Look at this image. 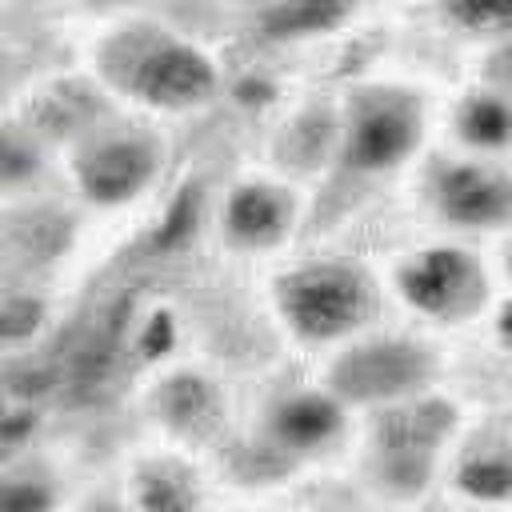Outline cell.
Segmentation results:
<instances>
[{"label":"cell","mask_w":512,"mask_h":512,"mask_svg":"<svg viewBox=\"0 0 512 512\" xmlns=\"http://www.w3.org/2000/svg\"><path fill=\"white\" fill-rule=\"evenodd\" d=\"M100 72L116 92L156 112L200 108L220 84V72L200 44L156 24H132L108 36L100 48Z\"/></svg>","instance_id":"obj_1"},{"label":"cell","mask_w":512,"mask_h":512,"mask_svg":"<svg viewBox=\"0 0 512 512\" xmlns=\"http://www.w3.org/2000/svg\"><path fill=\"white\" fill-rule=\"evenodd\" d=\"M276 312L304 344H348L376 316V284L352 260H304L276 280Z\"/></svg>","instance_id":"obj_2"},{"label":"cell","mask_w":512,"mask_h":512,"mask_svg":"<svg viewBox=\"0 0 512 512\" xmlns=\"http://www.w3.org/2000/svg\"><path fill=\"white\" fill-rule=\"evenodd\" d=\"M424 140V104L392 84L352 92L340 116V160L356 176H388L416 156Z\"/></svg>","instance_id":"obj_3"},{"label":"cell","mask_w":512,"mask_h":512,"mask_svg":"<svg viewBox=\"0 0 512 512\" xmlns=\"http://www.w3.org/2000/svg\"><path fill=\"white\" fill-rule=\"evenodd\" d=\"M436 372L432 348L412 336H364L348 340L328 368V392L348 404L392 408L416 400Z\"/></svg>","instance_id":"obj_4"},{"label":"cell","mask_w":512,"mask_h":512,"mask_svg":"<svg viewBox=\"0 0 512 512\" xmlns=\"http://www.w3.org/2000/svg\"><path fill=\"white\" fill-rule=\"evenodd\" d=\"M452 424H456L452 408L428 396L380 408L376 432H372V464H376L380 488L400 500H412L416 492H424L436 452L452 432Z\"/></svg>","instance_id":"obj_5"},{"label":"cell","mask_w":512,"mask_h":512,"mask_svg":"<svg viewBox=\"0 0 512 512\" xmlns=\"http://www.w3.org/2000/svg\"><path fill=\"white\" fill-rule=\"evenodd\" d=\"M160 140L144 128H104L80 140L72 156V180L96 208H120L148 192L160 176Z\"/></svg>","instance_id":"obj_6"},{"label":"cell","mask_w":512,"mask_h":512,"mask_svg":"<svg viewBox=\"0 0 512 512\" xmlns=\"http://www.w3.org/2000/svg\"><path fill=\"white\" fill-rule=\"evenodd\" d=\"M396 292L412 312L440 324H456L484 308L488 280L480 260L468 248L436 244V248L412 252L396 268Z\"/></svg>","instance_id":"obj_7"},{"label":"cell","mask_w":512,"mask_h":512,"mask_svg":"<svg viewBox=\"0 0 512 512\" xmlns=\"http://www.w3.org/2000/svg\"><path fill=\"white\" fill-rule=\"evenodd\" d=\"M432 208L464 232L512 224V172L488 160H448L432 172Z\"/></svg>","instance_id":"obj_8"},{"label":"cell","mask_w":512,"mask_h":512,"mask_svg":"<svg viewBox=\"0 0 512 512\" xmlns=\"http://www.w3.org/2000/svg\"><path fill=\"white\" fill-rule=\"evenodd\" d=\"M296 228V196L276 180H240L224 208L220 232L236 252H272Z\"/></svg>","instance_id":"obj_9"},{"label":"cell","mask_w":512,"mask_h":512,"mask_svg":"<svg viewBox=\"0 0 512 512\" xmlns=\"http://www.w3.org/2000/svg\"><path fill=\"white\" fill-rule=\"evenodd\" d=\"M264 436L288 456H316L344 436V404L328 388H296L272 400Z\"/></svg>","instance_id":"obj_10"},{"label":"cell","mask_w":512,"mask_h":512,"mask_svg":"<svg viewBox=\"0 0 512 512\" xmlns=\"http://www.w3.org/2000/svg\"><path fill=\"white\" fill-rule=\"evenodd\" d=\"M356 0H268L260 8V32L272 40H304L340 28Z\"/></svg>","instance_id":"obj_11"},{"label":"cell","mask_w":512,"mask_h":512,"mask_svg":"<svg viewBox=\"0 0 512 512\" xmlns=\"http://www.w3.org/2000/svg\"><path fill=\"white\" fill-rule=\"evenodd\" d=\"M456 136L476 152L512 148V96L504 92H472L456 108Z\"/></svg>","instance_id":"obj_12"},{"label":"cell","mask_w":512,"mask_h":512,"mask_svg":"<svg viewBox=\"0 0 512 512\" xmlns=\"http://www.w3.org/2000/svg\"><path fill=\"white\" fill-rule=\"evenodd\" d=\"M160 412L176 432L188 436H204L208 428H216L220 420V400L216 388L200 376H172L160 392Z\"/></svg>","instance_id":"obj_13"},{"label":"cell","mask_w":512,"mask_h":512,"mask_svg":"<svg viewBox=\"0 0 512 512\" xmlns=\"http://www.w3.org/2000/svg\"><path fill=\"white\" fill-rule=\"evenodd\" d=\"M136 504L140 512H196L200 488L184 464H144L136 472Z\"/></svg>","instance_id":"obj_14"},{"label":"cell","mask_w":512,"mask_h":512,"mask_svg":"<svg viewBox=\"0 0 512 512\" xmlns=\"http://www.w3.org/2000/svg\"><path fill=\"white\" fill-rule=\"evenodd\" d=\"M440 12L472 40L512 44V0H440Z\"/></svg>","instance_id":"obj_15"},{"label":"cell","mask_w":512,"mask_h":512,"mask_svg":"<svg viewBox=\"0 0 512 512\" xmlns=\"http://www.w3.org/2000/svg\"><path fill=\"white\" fill-rule=\"evenodd\" d=\"M460 488L476 500L512 496V452L508 448H476L460 464Z\"/></svg>","instance_id":"obj_16"},{"label":"cell","mask_w":512,"mask_h":512,"mask_svg":"<svg viewBox=\"0 0 512 512\" xmlns=\"http://www.w3.org/2000/svg\"><path fill=\"white\" fill-rule=\"evenodd\" d=\"M0 512H56V484L36 472H0Z\"/></svg>","instance_id":"obj_17"},{"label":"cell","mask_w":512,"mask_h":512,"mask_svg":"<svg viewBox=\"0 0 512 512\" xmlns=\"http://www.w3.org/2000/svg\"><path fill=\"white\" fill-rule=\"evenodd\" d=\"M32 172H36V148L24 136L0 128V184L28 180Z\"/></svg>","instance_id":"obj_18"},{"label":"cell","mask_w":512,"mask_h":512,"mask_svg":"<svg viewBox=\"0 0 512 512\" xmlns=\"http://www.w3.org/2000/svg\"><path fill=\"white\" fill-rule=\"evenodd\" d=\"M504 60H508V64H504V76H508V84H512V44H504Z\"/></svg>","instance_id":"obj_19"},{"label":"cell","mask_w":512,"mask_h":512,"mask_svg":"<svg viewBox=\"0 0 512 512\" xmlns=\"http://www.w3.org/2000/svg\"><path fill=\"white\" fill-rule=\"evenodd\" d=\"M0 64H4V56H0Z\"/></svg>","instance_id":"obj_20"}]
</instances>
